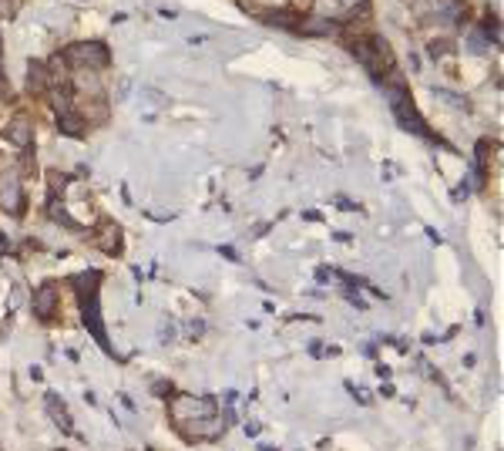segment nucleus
Here are the masks:
<instances>
[{"instance_id": "nucleus-1", "label": "nucleus", "mask_w": 504, "mask_h": 451, "mask_svg": "<svg viewBox=\"0 0 504 451\" xmlns=\"http://www.w3.org/2000/svg\"><path fill=\"white\" fill-rule=\"evenodd\" d=\"M215 414V401L212 398H195V394H179L172 398V418L179 425H192V421H202V418H212Z\"/></svg>"}, {"instance_id": "nucleus-2", "label": "nucleus", "mask_w": 504, "mask_h": 451, "mask_svg": "<svg viewBox=\"0 0 504 451\" xmlns=\"http://www.w3.org/2000/svg\"><path fill=\"white\" fill-rule=\"evenodd\" d=\"M65 58L74 67H94V71H101V67L108 65V48L98 44V40H88V44H71V48L65 51Z\"/></svg>"}, {"instance_id": "nucleus-3", "label": "nucleus", "mask_w": 504, "mask_h": 451, "mask_svg": "<svg viewBox=\"0 0 504 451\" xmlns=\"http://www.w3.org/2000/svg\"><path fill=\"white\" fill-rule=\"evenodd\" d=\"M353 54H357V58H360V61L370 67L374 75H380V65H383V71H387V58H390V54H387V48H383L376 38H366V40H360V44H353Z\"/></svg>"}, {"instance_id": "nucleus-4", "label": "nucleus", "mask_w": 504, "mask_h": 451, "mask_svg": "<svg viewBox=\"0 0 504 451\" xmlns=\"http://www.w3.org/2000/svg\"><path fill=\"white\" fill-rule=\"evenodd\" d=\"M0 202H4V209H7V212H21V206H24L21 175H17L13 168H7V172L0 175Z\"/></svg>"}, {"instance_id": "nucleus-5", "label": "nucleus", "mask_w": 504, "mask_h": 451, "mask_svg": "<svg viewBox=\"0 0 504 451\" xmlns=\"http://www.w3.org/2000/svg\"><path fill=\"white\" fill-rule=\"evenodd\" d=\"M424 7H430V21H437V24L461 21V0H427Z\"/></svg>"}, {"instance_id": "nucleus-6", "label": "nucleus", "mask_w": 504, "mask_h": 451, "mask_svg": "<svg viewBox=\"0 0 504 451\" xmlns=\"http://www.w3.org/2000/svg\"><path fill=\"white\" fill-rule=\"evenodd\" d=\"M7 138H11L13 145H17V148H30V142H34V129H30V121H27L24 115H17L11 121V125H7Z\"/></svg>"}, {"instance_id": "nucleus-7", "label": "nucleus", "mask_w": 504, "mask_h": 451, "mask_svg": "<svg viewBox=\"0 0 504 451\" xmlns=\"http://www.w3.org/2000/svg\"><path fill=\"white\" fill-rule=\"evenodd\" d=\"M54 307H57V290H54V286H40V290H34V313H38L40 320H51Z\"/></svg>"}, {"instance_id": "nucleus-8", "label": "nucleus", "mask_w": 504, "mask_h": 451, "mask_svg": "<svg viewBox=\"0 0 504 451\" xmlns=\"http://www.w3.org/2000/svg\"><path fill=\"white\" fill-rule=\"evenodd\" d=\"M98 246H101L104 253H111V256L118 253V246H121V232H118L115 222H104L101 226V232H98Z\"/></svg>"}, {"instance_id": "nucleus-9", "label": "nucleus", "mask_w": 504, "mask_h": 451, "mask_svg": "<svg viewBox=\"0 0 504 451\" xmlns=\"http://www.w3.org/2000/svg\"><path fill=\"white\" fill-rule=\"evenodd\" d=\"M47 411H51L54 425H61L65 431H74V428H71V414H67L65 401H57V394H47Z\"/></svg>"}, {"instance_id": "nucleus-10", "label": "nucleus", "mask_w": 504, "mask_h": 451, "mask_svg": "<svg viewBox=\"0 0 504 451\" xmlns=\"http://www.w3.org/2000/svg\"><path fill=\"white\" fill-rule=\"evenodd\" d=\"M27 88H30V91H44V88H47V71H44V65H38V61L27 67Z\"/></svg>"}, {"instance_id": "nucleus-11", "label": "nucleus", "mask_w": 504, "mask_h": 451, "mask_svg": "<svg viewBox=\"0 0 504 451\" xmlns=\"http://www.w3.org/2000/svg\"><path fill=\"white\" fill-rule=\"evenodd\" d=\"M467 51L471 54L491 51V38H484V31H471V34H467Z\"/></svg>"}, {"instance_id": "nucleus-12", "label": "nucleus", "mask_w": 504, "mask_h": 451, "mask_svg": "<svg viewBox=\"0 0 504 451\" xmlns=\"http://www.w3.org/2000/svg\"><path fill=\"white\" fill-rule=\"evenodd\" d=\"M61 131L78 138V135H84V125L78 121V115H74V112H67V115H61Z\"/></svg>"}, {"instance_id": "nucleus-13", "label": "nucleus", "mask_w": 504, "mask_h": 451, "mask_svg": "<svg viewBox=\"0 0 504 451\" xmlns=\"http://www.w3.org/2000/svg\"><path fill=\"white\" fill-rule=\"evenodd\" d=\"M316 13L320 17H336L340 13V0H316Z\"/></svg>"}, {"instance_id": "nucleus-14", "label": "nucleus", "mask_w": 504, "mask_h": 451, "mask_svg": "<svg viewBox=\"0 0 504 451\" xmlns=\"http://www.w3.org/2000/svg\"><path fill=\"white\" fill-rule=\"evenodd\" d=\"M4 253H7V239L0 236V256H4Z\"/></svg>"}]
</instances>
